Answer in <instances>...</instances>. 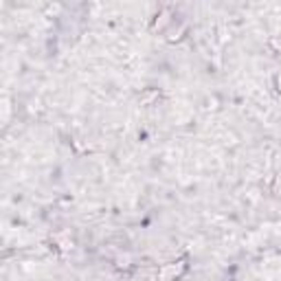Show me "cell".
<instances>
[{
	"label": "cell",
	"mask_w": 281,
	"mask_h": 281,
	"mask_svg": "<svg viewBox=\"0 0 281 281\" xmlns=\"http://www.w3.org/2000/svg\"><path fill=\"white\" fill-rule=\"evenodd\" d=\"M182 270H184V261H178L176 266L171 264V266H167V268H163V272H160V274H163V279H167V281H171V279H174V277H178V274H180Z\"/></svg>",
	"instance_id": "obj_1"
}]
</instances>
